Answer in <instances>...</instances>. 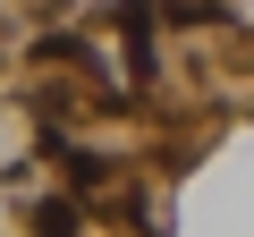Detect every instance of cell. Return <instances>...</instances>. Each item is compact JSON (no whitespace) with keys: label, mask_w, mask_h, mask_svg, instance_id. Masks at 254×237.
Returning a JSON list of instances; mask_svg holds the SVG:
<instances>
[{"label":"cell","mask_w":254,"mask_h":237,"mask_svg":"<svg viewBox=\"0 0 254 237\" xmlns=\"http://www.w3.org/2000/svg\"><path fill=\"white\" fill-rule=\"evenodd\" d=\"M85 229V212L68 203V195H51V203H34V237H76Z\"/></svg>","instance_id":"cell-1"}]
</instances>
